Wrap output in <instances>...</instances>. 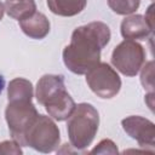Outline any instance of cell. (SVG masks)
Segmentation results:
<instances>
[{
	"label": "cell",
	"instance_id": "3",
	"mask_svg": "<svg viewBox=\"0 0 155 155\" xmlns=\"http://www.w3.org/2000/svg\"><path fill=\"white\" fill-rule=\"evenodd\" d=\"M98 126L99 114L92 104L80 103L75 105L67 124L70 145L78 150L86 149L94 139Z\"/></svg>",
	"mask_w": 155,
	"mask_h": 155
},
{
	"label": "cell",
	"instance_id": "6",
	"mask_svg": "<svg viewBox=\"0 0 155 155\" xmlns=\"http://www.w3.org/2000/svg\"><path fill=\"white\" fill-rule=\"evenodd\" d=\"M145 62L144 47L136 40L125 39L114 47L111 64L126 76H136Z\"/></svg>",
	"mask_w": 155,
	"mask_h": 155
},
{
	"label": "cell",
	"instance_id": "8",
	"mask_svg": "<svg viewBox=\"0 0 155 155\" xmlns=\"http://www.w3.org/2000/svg\"><path fill=\"white\" fill-rule=\"evenodd\" d=\"M124 131L137 143L139 147H154L155 145V125L149 119L139 115L127 116L121 121Z\"/></svg>",
	"mask_w": 155,
	"mask_h": 155
},
{
	"label": "cell",
	"instance_id": "9",
	"mask_svg": "<svg viewBox=\"0 0 155 155\" xmlns=\"http://www.w3.org/2000/svg\"><path fill=\"white\" fill-rule=\"evenodd\" d=\"M120 31L122 38L127 40H147L154 30L148 25L144 16L130 15L122 19Z\"/></svg>",
	"mask_w": 155,
	"mask_h": 155
},
{
	"label": "cell",
	"instance_id": "13",
	"mask_svg": "<svg viewBox=\"0 0 155 155\" xmlns=\"http://www.w3.org/2000/svg\"><path fill=\"white\" fill-rule=\"evenodd\" d=\"M33 84L24 78H16L10 81L7 87V99H33Z\"/></svg>",
	"mask_w": 155,
	"mask_h": 155
},
{
	"label": "cell",
	"instance_id": "18",
	"mask_svg": "<svg viewBox=\"0 0 155 155\" xmlns=\"http://www.w3.org/2000/svg\"><path fill=\"white\" fill-rule=\"evenodd\" d=\"M153 8H154V5L151 4L149 7H148V10H147V13H145V16H144V19L147 21V23H148V25L154 30V16H153Z\"/></svg>",
	"mask_w": 155,
	"mask_h": 155
},
{
	"label": "cell",
	"instance_id": "11",
	"mask_svg": "<svg viewBox=\"0 0 155 155\" xmlns=\"http://www.w3.org/2000/svg\"><path fill=\"white\" fill-rule=\"evenodd\" d=\"M87 0H47L48 10L62 17H73L82 12Z\"/></svg>",
	"mask_w": 155,
	"mask_h": 155
},
{
	"label": "cell",
	"instance_id": "17",
	"mask_svg": "<svg viewBox=\"0 0 155 155\" xmlns=\"http://www.w3.org/2000/svg\"><path fill=\"white\" fill-rule=\"evenodd\" d=\"M0 154H16V155H21L23 154V150L21 148V145L15 140H4L0 142Z\"/></svg>",
	"mask_w": 155,
	"mask_h": 155
},
{
	"label": "cell",
	"instance_id": "1",
	"mask_svg": "<svg viewBox=\"0 0 155 155\" xmlns=\"http://www.w3.org/2000/svg\"><path fill=\"white\" fill-rule=\"evenodd\" d=\"M109 27L94 21L74 29L69 45L63 50L64 65L74 74H86L101 62V52L110 41Z\"/></svg>",
	"mask_w": 155,
	"mask_h": 155
},
{
	"label": "cell",
	"instance_id": "14",
	"mask_svg": "<svg viewBox=\"0 0 155 155\" xmlns=\"http://www.w3.org/2000/svg\"><path fill=\"white\" fill-rule=\"evenodd\" d=\"M107 2L113 12L122 16L132 15L140 5V0H107Z\"/></svg>",
	"mask_w": 155,
	"mask_h": 155
},
{
	"label": "cell",
	"instance_id": "10",
	"mask_svg": "<svg viewBox=\"0 0 155 155\" xmlns=\"http://www.w3.org/2000/svg\"><path fill=\"white\" fill-rule=\"evenodd\" d=\"M18 22L22 31L31 39L40 40V39H44L50 33V28H51L50 21L41 12L36 11L31 16Z\"/></svg>",
	"mask_w": 155,
	"mask_h": 155
},
{
	"label": "cell",
	"instance_id": "4",
	"mask_svg": "<svg viewBox=\"0 0 155 155\" xmlns=\"http://www.w3.org/2000/svg\"><path fill=\"white\" fill-rule=\"evenodd\" d=\"M61 143V132L51 116L38 115L24 134L23 147L48 154L54 151Z\"/></svg>",
	"mask_w": 155,
	"mask_h": 155
},
{
	"label": "cell",
	"instance_id": "19",
	"mask_svg": "<svg viewBox=\"0 0 155 155\" xmlns=\"http://www.w3.org/2000/svg\"><path fill=\"white\" fill-rule=\"evenodd\" d=\"M4 13H5V6H4V4L0 1V21H1L2 17H4Z\"/></svg>",
	"mask_w": 155,
	"mask_h": 155
},
{
	"label": "cell",
	"instance_id": "16",
	"mask_svg": "<svg viewBox=\"0 0 155 155\" xmlns=\"http://www.w3.org/2000/svg\"><path fill=\"white\" fill-rule=\"evenodd\" d=\"M117 147L111 139H102L91 151L90 154H117Z\"/></svg>",
	"mask_w": 155,
	"mask_h": 155
},
{
	"label": "cell",
	"instance_id": "20",
	"mask_svg": "<svg viewBox=\"0 0 155 155\" xmlns=\"http://www.w3.org/2000/svg\"><path fill=\"white\" fill-rule=\"evenodd\" d=\"M4 86H5V79H4V76L0 74V94H1V91H2Z\"/></svg>",
	"mask_w": 155,
	"mask_h": 155
},
{
	"label": "cell",
	"instance_id": "12",
	"mask_svg": "<svg viewBox=\"0 0 155 155\" xmlns=\"http://www.w3.org/2000/svg\"><path fill=\"white\" fill-rule=\"evenodd\" d=\"M4 6L5 12L17 21H22L36 12V4L34 0H6Z\"/></svg>",
	"mask_w": 155,
	"mask_h": 155
},
{
	"label": "cell",
	"instance_id": "15",
	"mask_svg": "<svg viewBox=\"0 0 155 155\" xmlns=\"http://www.w3.org/2000/svg\"><path fill=\"white\" fill-rule=\"evenodd\" d=\"M140 82L144 90L154 92V62L150 61L140 68Z\"/></svg>",
	"mask_w": 155,
	"mask_h": 155
},
{
	"label": "cell",
	"instance_id": "5",
	"mask_svg": "<svg viewBox=\"0 0 155 155\" xmlns=\"http://www.w3.org/2000/svg\"><path fill=\"white\" fill-rule=\"evenodd\" d=\"M39 115L35 105L28 99L8 101L5 109V119L12 138L23 147V139L27 130Z\"/></svg>",
	"mask_w": 155,
	"mask_h": 155
},
{
	"label": "cell",
	"instance_id": "2",
	"mask_svg": "<svg viewBox=\"0 0 155 155\" xmlns=\"http://www.w3.org/2000/svg\"><path fill=\"white\" fill-rule=\"evenodd\" d=\"M35 96L38 103L45 107L48 116L57 121L68 120L76 105L65 90L64 78L62 75H42L36 84Z\"/></svg>",
	"mask_w": 155,
	"mask_h": 155
},
{
	"label": "cell",
	"instance_id": "7",
	"mask_svg": "<svg viewBox=\"0 0 155 155\" xmlns=\"http://www.w3.org/2000/svg\"><path fill=\"white\" fill-rule=\"evenodd\" d=\"M86 82L91 91L103 99L115 97L121 88V79L119 74L104 62H99L86 73Z\"/></svg>",
	"mask_w": 155,
	"mask_h": 155
}]
</instances>
